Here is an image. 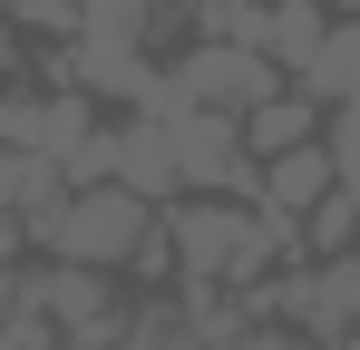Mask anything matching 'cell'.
<instances>
[{"mask_svg": "<svg viewBox=\"0 0 360 350\" xmlns=\"http://www.w3.org/2000/svg\"><path fill=\"white\" fill-rule=\"evenodd\" d=\"M30 253L39 263H108L127 283H166L176 273V243H166V205H146L136 185H59L39 214H30Z\"/></svg>", "mask_w": 360, "mask_h": 350, "instance_id": "1", "label": "cell"}, {"mask_svg": "<svg viewBox=\"0 0 360 350\" xmlns=\"http://www.w3.org/2000/svg\"><path fill=\"white\" fill-rule=\"evenodd\" d=\"M166 243H176V273H185V283L253 292L273 263L302 253V224L263 214L253 195H176V205H166Z\"/></svg>", "mask_w": 360, "mask_h": 350, "instance_id": "2", "label": "cell"}, {"mask_svg": "<svg viewBox=\"0 0 360 350\" xmlns=\"http://www.w3.org/2000/svg\"><path fill=\"white\" fill-rule=\"evenodd\" d=\"M127 273H108V263H39L30 273V292H39V311L59 321V350H117L127 341Z\"/></svg>", "mask_w": 360, "mask_h": 350, "instance_id": "3", "label": "cell"}, {"mask_svg": "<svg viewBox=\"0 0 360 350\" xmlns=\"http://www.w3.org/2000/svg\"><path fill=\"white\" fill-rule=\"evenodd\" d=\"M166 136H176L185 195H253V185H263V156L243 146V117L234 108H176Z\"/></svg>", "mask_w": 360, "mask_h": 350, "instance_id": "4", "label": "cell"}, {"mask_svg": "<svg viewBox=\"0 0 360 350\" xmlns=\"http://www.w3.org/2000/svg\"><path fill=\"white\" fill-rule=\"evenodd\" d=\"M283 78H292V68L263 58L253 39H185V49H176V88L195 98V108H234L243 117V108H263Z\"/></svg>", "mask_w": 360, "mask_h": 350, "instance_id": "5", "label": "cell"}, {"mask_svg": "<svg viewBox=\"0 0 360 350\" xmlns=\"http://www.w3.org/2000/svg\"><path fill=\"white\" fill-rule=\"evenodd\" d=\"M341 185V166H331V136H311V146H283V156H263V185H253V205L263 214H283V224H302L321 195Z\"/></svg>", "mask_w": 360, "mask_h": 350, "instance_id": "6", "label": "cell"}, {"mask_svg": "<svg viewBox=\"0 0 360 350\" xmlns=\"http://www.w3.org/2000/svg\"><path fill=\"white\" fill-rule=\"evenodd\" d=\"M117 185H136L146 205H176V195H185V166H176L166 117H127V127H117Z\"/></svg>", "mask_w": 360, "mask_h": 350, "instance_id": "7", "label": "cell"}, {"mask_svg": "<svg viewBox=\"0 0 360 350\" xmlns=\"http://www.w3.org/2000/svg\"><path fill=\"white\" fill-rule=\"evenodd\" d=\"M321 127H331V108H321L311 88H273L263 108H243V146H253V156H283V146H311Z\"/></svg>", "mask_w": 360, "mask_h": 350, "instance_id": "8", "label": "cell"}, {"mask_svg": "<svg viewBox=\"0 0 360 350\" xmlns=\"http://www.w3.org/2000/svg\"><path fill=\"white\" fill-rule=\"evenodd\" d=\"M117 350H214V341L195 331V311H185V302L156 292V302H136V311H127V341H117Z\"/></svg>", "mask_w": 360, "mask_h": 350, "instance_id": "9", "label": "cell"}, {"mask_svg": "<svg viewBox=\"0 0 360 350\" xmlns=\"http://www.w3.org/2000/svg\"><path fill=\"white\" fill-rule=\"evenodd\" d=\"M351 243H360V195L331 185V195L302 214V253H351Z\"/></svg>", "mask_w": 360, "mask_h": 350, "instance_id": "10", "label": "cell"}, {"mask_svg": "<svg viewBox=\"0 0 360 350\" xmlns=\"http://www.w3.org/2000/svg\"><path fill=\"white\" fill-rule=\"evenodd\" d=\"M321 136H331V166H341V185H351V195H360V98H341Z\"/></svg>", "mask_w": 360, "mask_h": 350, "instance_id": "11", "label": "cell"}, {"mask_svg": "<svg viewBox=\"0 0 360 350\" xmlns=\"http://www.w3.org/2000/svg\"><path fill=\"white\" fill-rule=\"evenodd\" d=\"M0 78H30V30H20V10H0Z\"/></svg>", "mask_w": 360, "mask_h": 350, "instance_id": "12", "label": "cell"}, {"mask_svg": "<svg viewBox=\"0 0 360 350\" xmlns=\"http://www.w3.org/2000/svg\"><path fill=\"white\" fill-rule=\"evenodd\" d=\"M20 302H30V273H10V263H0V321H10Z\"/></svg>", "mask_w": 360, "mask_h": 350, "instance_id": "13", "label": "cell"}, {"mask_svg": "<svg viewBox=\"0 0 360 350\" xmlns=\"http://www.w3.org/2000/svg\"><path fill=\"white\" fill-rule=\"evenodd\" d=\"M331 10H360V0H331Z\"/></svg>", "mask_w": 360, "mask_h": 350, "instance_id": "14", "label": "cell"}, {"mask_svg": "<svg viewBox=\"0 0 360 350\" xmlns=\"http://www.w3.org/2000/svg\"><path fill=\"white\" fill-rule=\"evenodd\" d=\"M0 88H10V78H0Z\"/></svg>", "mask_w": 360, "mask_h": 350, "instance_id": "15", "label": "cell"}]
</instances>
